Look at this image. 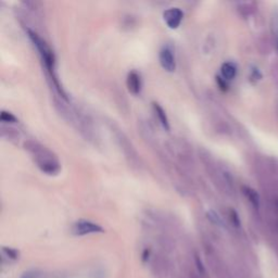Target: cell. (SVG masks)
I'll return each instance as SVG.
<instances>
[{
  "mask_svg": "<svg viewBox=\"0 0 278 278\" xmlns=\"http://www.w3.org/2000/svg\"><path fill=\"white\" fill-rule=\"evenodd\" d=\"M21 278H36V273H34V272L24 273Z\"/></svg>",
  "mask_w": 278,
  "mask_h": 278,
  "instance_id": "e0dca14e",
  "label": "cell"
},
{
  "mask_svg": "<svg viewBox=\"0 0 278 278\" xmlns=\"http://www.w3.org/2000/svg\"><path fill=\"white\" fill-rule=\"evenodd\" d=\"M127 87L128 90L134 95H138L141 90V79L139 74L136 71H131L127 76Z\"/></svg>",
  "mask_w": 278,
  "mask_h": 278,
  "instance_id": "52a82bcc",
  "label": "cell"
},
{
  "mask_svg": "<svg viewBox=\"0 0 278 278\" xmlns=\"http://www.w3.org/2000/svg\"><path fill=\"white\" fill-rule=\"evenodd\" d=\"M152 104H153V109L155 111L156 116H158L160 123L162 124V126L166 130H169L170 129V123H169L168 116H166V114H165V111L162 109V107H161L160 104L155 103V102H153Z\"/></svg>",
  "mask_w": 278,
  "mask_h": 278,
  "instance_id": "9c48e42d",
  "label": "cell"
},
{
  "mask_svg": "<svg viewBox=\"0 0 278 278\" xmlns=\"http://www.w3.org/2000/svg\"><path fill=\"white\" fill-rule=\"evenodd\" d=\"M208 219L212 222V223H214L216 225H223V221L221 220V217L217 215L214 211H210L208 212Z\"/></svg>",
  "mask_w": 278,
  "mask_h": 278,
  "instance_id": "4fadbf2b",
  "label": "cell"
},
{
  "mask_svg": "<svg viewBox=\"0 0 278 278\" xmlns=\"http://www.w3.org/2000/svg\"><path fill=\"white\" fill-rule=\"evenodd\" d=\"M196 264H197V267H198V271L201 275H204L205 274V270H204V266L202 265V263H201V260L199 259V256L198 255H196Z\"/></svg>",
  "mask_w": 278,
  "mask_h": 278,
  "instance_id": "5bb4252c",
  "label": "cell"
},
{
  "mask_svg": "<svg viewBox=\"0 0 278 278\" xmlns=\"http://www.w3.org/2000/svg\"><path fill=\"white\" fill-rule=\"evenodd\" d=\"M231 220H232V223H234L236 226H239L240 225V222L238 219V215L235 211H231Z\"/></svg>",
  "mask_w": 278,
  "mask_h": 278,
  "instance_id": "2e32d148",
  "label": "cell"
},
{
  "mask_svg": "<svg viewBox=\"0 0 278 278\" xmlns=\"http://www.w3.org/2000/svg\"><path fill=\"white\" fill-rule=\"evenodd\" d=\"M2 252H3L4 255H6L7 257H9V259H11V260L19 259V252L17 250L12 249V248L3 247L2 248Z\"/></svg>",
  "mask_w": 278,
  "mask_h": 278,
  "instance_id": "8fae6325",
  "label": "cell"
},
{
  "mask_svg": "<svg viewBox=\"0 0 278 278\" xmlns=\"http://www.w3.org/2000/svg\"><path fill=\"white\" fill-rule=\"evenodd\" d=\"M190 278H198V277H197L195 274H191V275H190Z\"/></svg>",
  "mask_w": 278,
  "mask_h": 278,
  "instance_id": "ac0fdd59",
  "label": "cell"
},
{
  "mask_svg": "<svg viewBox=\"0 0 278 278\" xmlns=\"http://www.w3.org/2000/svg\"><path fill=\"white\" fill-rule=\"evenodd\" d=\"M221 73L222 76H223V78L226 80L234 79L237 74L236 65L231 62H225L223 65H222Z\"/></svg>",
  "mask_w": 278,
  "mask_h": 278,
  "instance_id": "ba28073f",
  "label": "cell"
},
{
  "mask_svg": "<svg viewBox=\"0 0 278 278\" xmlns=\"http://www.w3.org/2000/svg\"><path fill=\"white\" fill-rule=\"evenodd\" d=\"M217 83H219L221 89L223 90H227V87H228V85L226 84V79L222 78V77H217Z\"/></svg>",
  "mask_w": 278,
  "mask_h": 278,
  "instance_id": "9a60e30c",
  "label": "cell"
},
{
  "mask_svg": "<svg viewBox=\"0 0 278 278\" xmlns=\"http://www.w3.org/2000/svg\"><path fill=\"white\" fill-rule=\"evenodd\" d=\"M159 59H160L161 67H162L165 71H168V72H174L176 69V62H175L174 54L170 48L165 47L161 50L159 54Z\"/></svg>",
  "mask_w": 278,
  "mask_h": 278,
  "instance_id": "5b68a950",
  "label": "cell"
},
{
  "mask_svg": "<svg viewBox=\"0 0 278 278\" xmlns=\"http://www.w3.org/2000/svg\"><path fill=\"white\" fill-rule=\"evenodd\" d=\"M184 13L179 8H171L168 9L163 13V18L165 23L168 24V26L172 29H175L179 26V24L183 20Z\"/></svg>",
  "mask_w": 278,
  "mask_h": 278,
  "instance_id": "277c9868",
  "label": "cell"
},
{
  "mask_svg": "<svg viewBox=\"0 0 278 278\" xmlns=\"http://www.w3.org/2000/svg\"><path fill=\"white\" fill-rule=\"evenodd\" d=\"M73 232L77 236H84L88 234H97L103 232V228L100 225L93 223L90 221L80 220L73 225Z\"/></svg>",
  "mask_w": 278,
  "mask_h": 278,
  "instance_id": "3957f363",
  "label": "cell"
},
{
  "mask_svg": "<svg viewBox=\"0 0 278 278\" xmlns=\"http://www.w3.org/2000/svg\"><path fill=\"white\" fill-rule=\"evenodd\" d=\"M206 261L216 278H231L229 272L225 269L223 263L211 250H206Z\"/></svg>",
  "mask_w": 278,
  "mask_h": 278,
  "instance_id": "7a4b0ae2",
  "label": "cell"
},
{
  "mask_svg": "<svg viewBox=\"0 0 278 278\" xmlns=\"http://www.w3.org/2000/svg\"><path fill=\"white\" fill-rule=\"evenodd\" d=\"M169 263L162 256H155L152 262V272L155 277L166 278L169 275Z\"/></svg>",
  "mask_w": 278,
  "mask_h": 278,
  "instance_id": "8992f818",
  "label": "cell"
},
{
  "mask_svg": "<svg viewBox=\"0 0 278 278\" xmlns=\"http://www.w3.org/2000/svg\"><path fill=\"white\" fill-rule=\"evenodd\" d=\"M242 190H244V194L246 195V197L248 199H249V201L252 203V205L254 206L255 209L259 208V204H260V198H259V195H257V193L255 190H253L252 188H250V187H242Z\"/></svg>",
  "mask_w": 278,
  "mask_h": 278,
  "instance_id": "30bf717a",
  "label": "cell"
},
{
  "mask_svg": "<svg viewBox=\"0 0 278 278\" xmlns=\"http://www.w3.org/2000/svg\"><path fill=\"white\" fill-rule=\"evenodd\" d=\"M0 119H1L2 122H7V123H14V122H17L16 116L12 115L11 113L6 112V111H2L1 115H0Z\"/></svg>",
  "mask_w": 278,
  "mask_h": 278,
  "instance_id": "7c38bea8",
  "label": "cell"
},
{
  "mask_svg": "<svg viewBox=\"0 0 278 278\" xmlns=\"http://www.w3.org/2000/svg\"><path fill=\"white\" fill-rule=\"evenodd\" d=\"M28 34H29V37H31V39L33 40V43L35 44V46L37 47L39 53L42 54L45 64H46L48 71L50 72V74H51L52 78L54 79V84L58 86V88H60L59 85H58V82L55 80L54 74H53V72H54V57H53V53L51 52V50L49 49V47L47 46L46 43L43 42V40L40 39L36 34L31 32V31H28Z\"/></svg>",
  "mask_w": 278,
  "mask_h": 278,
  "instance_id": "6da1fadb",
  "label": "cell"
},
{
  "mask_svg": "<svg viewBox=\"0 0 278 278\" xmlns=\"http://www.w3.org/2000/svg\"><path fill=\"white\" fill-rule=\"evenodd\" d=\"M277 205H278V203H277Z\"/></svg>",
  "mask_w": 278,
  "mask_h": 278,
  "instance_id": "d6986e66",
  "label": "cell"
}]
</instances>
